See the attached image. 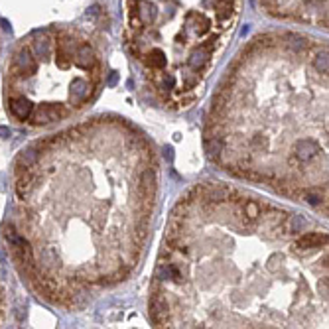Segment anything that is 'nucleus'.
I'll return each mask as SVG.
<instances>
[{
	"instance_id": "f257e3e1",
	"label": "nucleus",
	"mask_w": 329,
	"mask_h": 329,
	"mask_svg": "<svg viewBox=\"0 0 329 329\" xmlns=\"http://www.w3.org/2000/svg\"><path fill=\"white\" fill-rule=\"evenodd\" d=\"M150 312L158 328H324L328 233L237 187L197 185L165 229Z\"/></svg>"
},
{
	"instance_id": "f03ea898",
	"label": "nucleus",
	"mask_w": 329,
	"mask_h": 329,
	"mask_svg": "<svg viewBox=\"0 0 329 329\" xmlns=\"http://www.w3.org/2000/svg\"><path fill=\"white\" fill-rule=\"evenodd\" d=\"M262 89L229 71L213 97L207 150L223 169L312 205L328 201V75Z\"/></svg>"
}]
</instances>
